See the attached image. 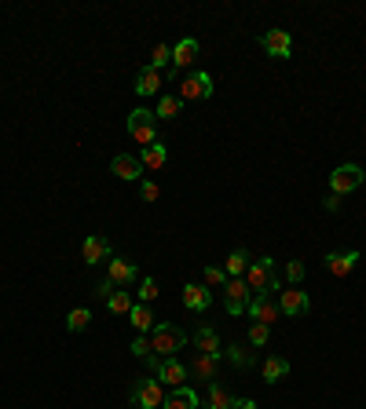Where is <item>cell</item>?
Wrapping results in <instances>:
<instances>
[{"instance_id":"6da1fadb","label":"cell","mask_w":366,"mask_h":409,"mask_svg":"<svg viewBox=\"0 0 366 409\" xmlns=\"http://www.w3.org/2000/svg\"><path fill=\"white\" fill-rule=\"evenodd\" d=\"M246 285L253 289V296H271V292H279V271H274V259H271V256L253 259L249 271H246Z\"/></svg>"},{"instance_id":"7a4b0ae2","label":"cell","mask_w":366,"mask_h":409,"mask_svg":"<svg viewBox=\"0 0 366 409\" xmlns=\"http://www.w3.org/2000/svg\"><path fill=\"white\" fill-rule=\"evenodd\" d=\"M183 344H187V337H183V329L172 325V322H158L154 332H151V347H154V355L161 358H176Z\"/></svg>"},{"instance_id":"3957f363","label":"cell","mask_w":366,"mask_h":409,"mask_svg":"<svg viewBox=\"0 0 366 409\" xmlns=\"http://www.w3.org/2000/svg\"><path fill=\"white\" fill-rule=\"evenodd\" d=\"M125 124H128V136H132L136 143H143V146L158 143V117H154V110L139 106V110H132V114L125 117Z\"/></svg>"},{"instance_id":"277c9868","label":"cell","mask_w":366,"mask_h":409,"mask_svg":"<svg viewBox=\"0 0 366 409\" xmlns=\"http://www.w3.org/2000/svg\"><path fill=\"white\" fill-rule=\"evenodd\" d=\"M362 183H366V172L359 164H341V169H334V176H329V194L348 197V194H355Z\"/></svg>"},{"instance_id":"5b68a950","label":"cell","mask_w":366,"mask_h":409,"mask_svg":"<svg viewBox=\"0 0 366 409\" xmlns=\"http://www.w3.org/2000/svg\"><path fill=\"white\" fill-rule=\"evenodd\" d=\"M249 304H253V289L246 285V278H227V285H224L227 314H242V311H249Z\"/></svg>"},{"instance_id":"8992f818","label":"cell","mask_w":366,"mask_h":409,"mask_svg":"<svg viewBox=\"0 0 366 409\" xmlns=\"http://www.w3.org/2000/svg\"><path fill=\"white\" fill-rule=\"evenodd\" d=\"M132 405H139V409H161V402H165V391H161V380L158 377H151V380H136L132 384Z\"/></svg>"},{"instance_id":"52a82bcc","label":"cell","mask_w":366,"mask_h":409,"mask_svg":"<svg viewBox=\"0 0 366 409\" xmlns=\"http://www.w3.org/2000/svg\"><path fill=\"white\" fill-rule=\"evenodd\" d=\"M201 99H213V73H191V77H183L179 103H201Z\"/></svg>"},{"instance_id":"ba28073f","label":"cell","mask_w":366,"mask_h":409,"mask_svg":"<svg viewBox=\"0 0 366 409\" xmlns=\"http://www.w3.org/2000/svg\"><path fill=\"white\" fill-rule=\"evenodd\" d=\"M198 41H191V37H183L179 44H172V63H169V81H176L187 66H194V59H198Z\"/></svg>"},{"instance_id":"9c48e42d","label":"cell","mask_w":366,"mask_h":409,"mask_svg":"<svg viewBox=\"0 0 366 409\" xmlns=\"http://www.w3.org/2000/svg\"><path fill=\"white\" fill-rule=\"evenodd\" d=\"M279 307L286 318H304V314L311 311V300H308V292H301V285H289L279 292Z\"/></svg>"},{"instance_id":"30bf717a","label":"cell","mask_w":366,"mask_h":409,"mask_svg":"<svg viewBox=\"0 0 366 409\" xmlns=\"http://www.w3.org/2000/svg\"><path fill=\"white\" fill-rule=\"evenodd\" d=\"M110 252H114V245H110V238H103V234H88L81 241V264H88V267L110 259Z\"/></svg>"},{"instance_id":"8fae6325","label":"cell","mask_w":366,"mask_h":409,"mask_svg":"<svg viewBox=\"0 0 366 409\" xmlns=\"http://www.w3.org/2000/svg\"><path fill=\"white\" fill-rule=\"evenodd\" d=\"M106 278H110L118 289H128V285L139 278V267L132 264V259H125V256H114V259L106 264Z\"/></svg>"},{"instance_id":"7c38bea8","label":"cell","mask_w":366,"mask_h":409,"mask_svg":"<svg viewBox=\"0 0 366 409\" xmlns=\"http://www.w3.org/2000/svg\"><path fill=\"white\" fill-rule=\"evenodd\" d=\"M246 314L253 322H260V325H271V322L282 318V307H279V300H271V296H253V304H249Z\"/></svg>"},{"instance_id":"4fadbf2b","label":"cell","mask_w":366,"mask_h":409,"mask_svg":"<svg viewBox=\"0 0 366 409\" xmlns=\"http://www.w3.org/2000/svg\"><path fill=\"white\" fill-rule=\"evenodd\" d=\"M260 48L271 55V59H289V55H293V37L286 30H267L260 37Z\"/></svg>"},{"instance_id":"5bb4252c","label":"cell","mask_w":366,"mask_h":409,"mask_svg":"<svg viewBox=\"0 0 366 409\" xmlns=\"http://www.w3.org/2000/svg\"><path fill=\"white\" fill-rule=\"evenodd\" d=\"M110 172H114L118 179L125 183H143V164L136 154H118L114 161H110Z\"/></svg>"},{"instance_id":"9a60e30c","label":"cell","mask_w":366,"mask_h":409,"mask_svg":"<svg viewBox=\"0 0 366 409\" xmlns=\"http://www.w3.org/2000/svg\"><path fill=\"white\" fill-rule=\"evenodd\" d=\"M359 264V249L352 252H326V274L329 278H348Z\"/></svg>"},{"instance_id":"2e32d148","label":"cell","mask_w":366,"mask_h":409,"mask_svg":"<svg viewBox=\"0 0 366 409\" xmlns=\"http://www.w3.org/2000/svg\"><path fill=\"white\" fill-rule=\"evenodd\" d=\"M216 365H220V355H206V351H198L191 358V377L201 380V384H213L216 380Z\"/></svg>"},{"instance_id":"e0dca14e","label":"cell","mask_w":366,"mask_h":409,"mask_svg":"<svg viewBox=\"0 0 366 409\" xmlns=\"http://www.w3.org/2000/svg\"><path fill=\"white\" fill-rule=\"evenodd\" d=\"M183 307L201 314V311H209L213 307V289L206 285H183Z\"/></svg>"},{"instance_id":"ac0fdd59","label":"cell","mask_w":366,"mask_h":409,"mask_svg":"<svg viewBox=\"0 0 366 409\" xmlns=\"http://www.w3.org/2000/svg\"><path fill=\"white\" fill-rule=\"evenodd\" d=\"M161 91V73L154 70V66H143L139 73H136V96H158Z\"/></svg>"},{"instance_id":"d6986e66","label":"cell","mask_w":366,"mask_h":409,"mask_svg":"<svg viewBox=\"0 0 366 409\" xmlns=\"http://www.w3.org/2000/svg\"><path fill=\"white\" fill-rule=\"evenodd\" d=\"M128 322H132V329L139 332V337L154 332V311H151V304H136L132 311H128Z\"/></svg>"},{"instance_id":"ffe728a7","label":"cell","mask_w":366,"mask_h":409,"mask_svg":"<svg viewBox=\"0 0 366 409\" xmlns=\"http://www.w3.org/2000/svg\"><path fill=\"white\" fill-rule=\"evenodd\" d=\"M161 409H198V395L191 391V387H172V391L165 395Z\"/></svg>"},{"instance_id":"44dd1931","label":"cell","mask_w":366,"mask_h":409,"mask_svg":"<svg viewBox=\"0 0 366 409\" xmlns=\"http://www.w3.org/2000/svg\"><path fill=\"white\" fill-rule=\"evenodd\" d=\"M136 157H139V164H143V169H154V172H158L161 164L169 161V150H165V146H161V139H158V143H151V146H143V150H139Z\"/></svg>"},{"instance_id":"7402d4cb","label":"cell","mask_w":366,"mask_h":409,"mask_svg":"<svg viewBox=\"0 0 366 409\" xmlns=\"http://www.w3.org/2000/svg\"><path fill=\"white\" fill-rule=\"evenodd\" d=\"M158 380L169 384V387H183V380H187V369H183V362H176V358H165Z\"/></svg>"},{"instance_id":"603a6c76","label":"cell","mask_w":366,"mask_h":409,"mask_svg":"<svg viewBox=\"0 0 366 409\" xmlns=\"http://www.w3.org/2000/svg\"><path fill=\"white\" fill-rule=\"evenodd\" d=\"M191 344H194L198 351H206V355H224V351H220V337H216L209 325H201L194 337H191Z\"/></svg>"},{"instance_id":"cb8c5ba5","label":"cell","mask_w":366,"mask_h":409,"mask_svg":"<svg viewBox=\"0 0 366 409\" xmlns=\"http://www.w3.org/2000/svg\"><path fill=\"white\" fill-rule=\"evenodd\" d=\"M249 252L246 249H234L227 259H224V271H227V278H246V271H249Z\"/></svg>"},{"instance_id":"d4e9b609","label":"cell","mask_w":366,"mask_h":409,"mask_svg":"<svg viewBox=\"0 0 366 409\" xmlns=\"http://www.w3.org/2000/svg\"><path fill=\"white\" fill-rule=\"evenodd\" d=\"M206 402H209V409H231L234 395H231L220 380H213V384H209V391H206Z\"/></svg>"},{"instance_id":"484cf974","label":"cell","mask_w":366,"mask_h":409,"mask_svg":"<svg viewBox=\"0 0 366 409\" xmlns=\"http://www.w3.org/2000/svg\"><path fill=\"white\" fill-rule=\"evenodd\" d=\"M282 377H289V358L271 355V358L264 362V380H267V384H279Z\"/></svg>"},{"instance_id":"4316f807","label":"cell","mask_w":366,"mask_h":409,"mask_svg":"<svg viewBox=\"0 0 366 409\" xmlns=\"http://www.w3.org/2000/svg\"><path fill=\"white\" fill-rule=\"evenodd\" d=\"M179 110H183V103H179V96H165L158 99V110H154V117H161V121H176L179 117Z\"/></svg>"},{"instance_id":"83f0119b","label":"cell","mask_w":366,"mask_h":409,"mask_svg":"<svg viewBox=\"0 0 366 409\" xmlns=\"http://www.w3.org/2000/svg\"><path fill=\"white\" fill-rule=\"evenodd\" d=\"M106 307H110V314H128V311L136 307V304H132V292H128V289H118V292L106 300Z\"/></svg>"},{"instance_id":"f1b7e54d","label":"cell","mask_w":366,"mask_h":409,"mask_svg":"<svg viewBox=\"0 0 366 409\" xmlns=\"http://www.w3.org/2000/svg\"><path fill=\"white\" fill-rule=\"evenodd\" d=\"M88 322H92V311H88V307H77V311H70L66 329H70V332H84V329H88Z\"/></svg>"},{"instance_id":"f546056e","label":"cell","mask_w":366,"mask_h":409,"mask_svg":"<svg viewBox=\"0 0 366 409\" xmlns=\"http://www.w3.org/2000/svg\"><path fill=\"white\" fill-rule=\"evenodd\" d=\"M227 358H231V365H238V369H249L253 362H256V355H253V351H242V347H227Z\"/></svg>"},{"instance_id":"4dcf8cb0","label":"cell","mask_w":366,"mask_h":409,"mask_svg":"<svg viewBox=\"0 0 366 409\" xmlns=\"http://www.w3.org/2000/svg\"><path fill=\"white\" fill-rule=\"evenodd\" d=\"M172 63V48L169 44H154V55H151V66L161 73V66H169Z\"/></svg>"},{"instance_id":"1f68e13d","label":"cell","mask_w":366,"mask_h":409,"mask_svg":"<svg viewBox=\"0 0 366 409\" xmlns=\"http://www.w3.org/2000/svg\"><path fill=\"white\" fill-rule=\"evenodd\" d=\"M158 300V282L154 278H143L139 282V304H154Z\"/></svg>"},{"instance_id":"d6a6232c","label":"cell","mask_w":366,"mask_h":409,"mask_svg":"<svg viewBox=\"0 0 366 409\" xmlns=\"http://www.w3.org/2000/svg\"><path fill=\"white\" fill-rule=\"evenodd\" d=\"M304 274H308V267L301 264V259H289V264H286V278H289V285H301V282H304Z\"/></svg>"},{"instance_id":"836d02e7","label":"cell","mask_w":366,"mask_h":409,"mask_svg":"<svg viewBox=\"0 0 366 409\" xmlns=\"http://www.w3.org/2000/svg\"><path fill=\"white\" fill-rule=\"evenodd\" d=\"M267 337H271V325L253 322V329H249V344H253V347H264V344H267Z\"/></svg>"},{"instance_id":"e575fe53","label":"cell","mask_w":366,"mask_h":409,"mask_svg":"<svg viewBox=\"0 0 366 409\" xmlns=\"http://www.w3.org/2000/svg\"><path fill=\"white\" fill-rule=\"evenodd\" d=\"M216 285H227V271L224 267H206V289H216Z\"/></svg>"},{"instance_id":"d590c367","label":"cell","mask_w":366,"mask_h":409,"mask_svg":"<svg viewBox=\"0 0 366 409\" xmlns=\"http://www.w3.org/2000/svg\"><path fill=\"white\" fill-rule=\"evenodd\" d=\"M139 197H143V201H158V197H161V187H158L154 179H143V183H139Z\"/></svg>"},{"instance_id":"8d00e7d4","label":"cell","mask_w":366,"mask_h":409,"mask_svg":"<svg viewBox=\"0 0 366 409\" xmlns=\"http://www.w3.org/2000/svg\"><path fill=\"white\" fill-rule=\"evenodd\" d=\"M151 351H154V347H151V337H136V340H132V355H136V358H146Z\"/></svg>"},{"instance_id":"74e56055","label":"cell","mask_w":366,"mask_h":409,"mask_svg":"<svg viewBox=\"0 0 366 409\" xmlns=\"http://www.w3.org/2000/svg\"><path fill=\"white\" fill-rule=\"evenodd\" d=\"M114 292H118V285L110 282V278H106V282H99V289H96V296H99V300H110V296H114Z\"/></svg>"},{"instance_id":"f35d334b","label":"cell","mask_w":366,"mask_h":409,"mask_svg":"<svg viewBox=\"0 0 366 409\" xmlns=\"http://www.w3.org/2000/svg\"><path fill=\"white\" fill-rule=\"evenodd\" d=\"M341 201H344V197H337V194H326V197H322V209H326V212H341Z\"/></svg>"},{"instance_id":"ab89813d","label":"cell","mask_w":366,"mask_h":409,"mask_svg":"<svg viewBox=\"0 0 366 409\" xmlns=\"http://www.w3.org/2000/svg\"><path fill=\"white\" fill-rule=\"evenodd\" d=\"M143 362H146V369H151V373L158 377V373H161V362H165V358H161V355H146Z\"/></svg>"},{"instance_id":"60d3db41","label":"cell","mask_w":366,"mask_h":409,"mask_svg":"<svg viewBox=\"0 0 366 409\" xmlns=\"http://www.w3.org/2000/svg\"><path fill=\"white\" fill-rule=\"evenodd\" d=\"M231 409H260V405H256L253 398H234V402H231Z\"/></svg>"}]
</instances>
